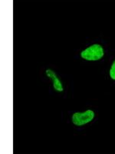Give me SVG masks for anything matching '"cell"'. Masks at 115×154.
<instances>
[{"instance_id": "obj_1", "label": "cell", "mask_w": 115, "mask_h": 154, "mask_svg": "<svg viewBox=\"0 0 115 154\" xmlns=\"http://www.w3.org/2000/svg\"><path fill=\"white\" fill-rule=\"evenodd\" d=\"M104 55H105V51L103 47L99 44H94L84 49V51H82L81 53V56L84 60L88 61H97L101 60Z\"/></svg>"}, {"instance_id": "obj_2", "label": "cell", "mask_w": 115, "mask_h": 154, "mask_svg": "<svg viewBox=\"0 0 115 154\" xmlns=\"http://www.w3.org/2000/svg\"><path fill=\"white\" fill-rule=\"evenodd\" d=\"M94 117V111L88 109L84 112H75L72 116V123L78 126H81L93 120Z\"/></svg>"}, {"instance_id": "obj_3", "label": "cell", "mask_w": 115, "mask_h": 154, "mask_svg": "<svg viewBox=\"0 0 115 154\" xmlns=\"http://www.w3.org/2000/svg\"><path fill=\"white\" fill-rule=\"evenodd\" d=\"M46 75L48 77H49L53 82V87L55 88V90L58 92H62L64 90L63 88L62 83L61 82L60 79H58V77L56 75L55 72L52 71V69H47L46 70Z\"/></svg>"}, {"instance_id": "obj_4", "label": "cell", "mask_w": 115, "mask_h": 154, "mask_svg": "<svg viewBox=\"0 0 115 154\" xmlns=\"http://www.w3.org/2000/svg\"><path fill=\"white\" fill-rule=\"evenodd\" d=\"M109 74H110L111 78L112 79H114V80H115V60L113 63V64H112L111 67Z\"/></svg>"}]
</instances>
